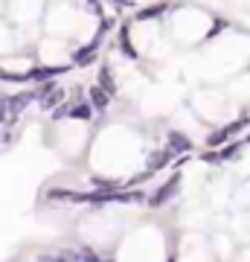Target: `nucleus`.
<instances>
[{
  "instance_id": "1",
  "label": "nucleus",
  "mask_w": 250,
  "mask_h": 262,
  "mask_svg": "<svg viewBox=\"0 0 250 262\" xmlns=\"http://www.w3.org/2000/svg\"><path fill=\"white\" fill-rule=\"evenodd\" d=\"M177 189H180V175H172V178H169L163 187H157L154 192H151V195L146 198L148 207H154V210H157V207H166L169 201L177 195Z\"/></svg>"
},
{
  "instance_id": "2",
  "label": "nucleus",
  "mask_w": 250,
  "mask_h": 262,
  "mask_svg": "<svg viewBox=\"0 0 250 262\" xmlns=\"http://www.w3.org/2000/svg\"><path fill=\"white\" fill-rule=\"evenodd\" d=\"M172 155H180V151H189L192 149V140L186 137V134H177V131H172L169 134V146H166Z\"/></svg>"
},
{
  "instance_id": "3",
  "label": "nucleus",
  "mask_w": 250,
  "mask_h": 262,
  "mask_svg": "<svg viewBox=\"0 0 250 262\" xmlns=\"http://www.w3.org/2000/svg\"><path fill=\"white\" fill-rule=\"evenodd\" d=\"M87 96H90V99H87V102H90V108H96V111H105V108H108V102H111V94H105L99 84H93Z\"/></svg>"
},
{
  "instance_id": "4",
  "label": "nucleus",
  "mask_w": 250,
  "mask_h": 262,
  "mask_svg": "<svg viewBox=\"0 0 250 262\" xmlns=\"http://www.w3.org/2000/svg\"><path fill=\"white\" fill-rule=\"evenodd\" d=\"M67 117H73V120H90V117H93V108H90V102L67 105Z\"/></svg>"
},
{
  "instance_id": "5",
  "label": "nucleus",
  "mask_w": 250,
  "mask_h": 262,
  "mask_svg": "<svg viewBox=\"0 0 250 262\" xmlns=\"http://www.w3.org/2000/svg\"><path fill=\"white\" fill-rule=\"evenodd\" d=\"M61 99H64V91H61V88H53L47 96H41V108H47V111H50V108H56Z\"/></svg>"
},
{
  "instance_id": "6",
  "label": "nucleus",
  "mask_w": 250,
  "mask_h": 262,
  "mask_svg": "<svg viewBox=\"0 0 250 262\" xmlns=\"http://www.w3.org/2000/svg\"><path fill=\"white\" fill-rule=\"evenodd\" d=\"M93 58H96V44H90V47H82V50L73 56V61H76V64H90Z\"/></svg>"
},
{
  "instance_id": "7",
  "label": "nucleus",
  "mask_w": 250,
  "mask_h": 262,
  "mask_svg": "<svg viewBox=\"0 0 250 262\" xmlns=\"http://www.w3.org/2000/svg\"><path fill=\"white\" fill-rule=\"evenodd\" d=\"M79 259H82V262H113V259H105V256H99V253L90 251V248H82V251H79Z\"/></svg>"
},
{
  "instance_id": "8",
  "label": "nucleus",
  "mask_w": 250,
  "mask_h": 262,
  "mask_svg": "<svg viewBox=\"0 0 250 262\" xmlns=\"http://www.w3.org/2000/svg\"><path fill=\"white\" fill-rule=\"evenodd\" d=\"M157 15H163V3H157V6H148V9L137 12L140 20H148V18H157Z\"/></svg>"
},
{
  "instance_id": "9",
  "label": "nucleus",
  "mask_w": 250,
  "mask_h": 262,
  "mask_svg": "<svg viewBox=\"0 0 250 262\" xmlns=\"http://www.w3.org/2000/svg\"><path fill=\"white\" fill-rule=\"evenodd\" d=\"M113 6H120V9H134V6H137V3H134V0H111Z\"/></svg>"
}]
</instances>
